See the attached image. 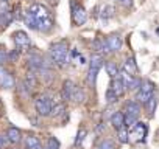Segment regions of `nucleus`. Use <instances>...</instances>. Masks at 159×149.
Returning <instances> with one entry per match:
<instances>
[{"mask_svg": "<svg viewBox=\"0 0 159 149\" xmlns=\"http://www.w3.org/2000/svg\"><path fill=\"white\" fill-rule=\"evenodd\" d=\"M25 23L31 30H38L42 33H48L53 28V17L50 10L42 3H33L25 13Z\"/></svg>", "mask_w": 159, "mask_h": 149, "instance_id": "1", "label": "nucleus"}, {"mask_svg": "<svg viewBox=\"0 0 159 149\" xmlns=\"http://www.w3.org/2000/svg\"><path fill=\"white\" fill-rule=\"evenodd\" d=\"M50 57L53 61V64H56L58 67H64L69 62V45L66 40H59L50 45Z\"/></svg>", "mask_w": 159, "mask_h": 149, "instance_id": "2", "label": "nucleus"}, {"mask_svg": "<svg viewBox=\"0 0 159 149\" xmlns=\"http://www.w3.org/2000/svg\"><path fill=\"white\" fill-rule=\"evenodd\" d=\"M148 135V124L142 121H136L131 129L128 130V141L129 143H145Z\"/></svg>", "mask_w": 159, "mask_h": 149, "instance_id": "3", "label": "nucleus"}, {"mask_svg": "<svg viewBox=\"0 0 159 149\" xmlns=\"http://www.w3.org/2000/svg\"><path fill=\"white\" fill-rule=\"evenodd\" d=\"M139 115H140V104L137 101H128L125 106V113H123L125 127H131L137 121Z\"/></svg>", "mask_w": 159, "mask_h": 149, "instance_id": "4", "label": "nucleus"}, {"mask_svg": "<svg viewBox=\"0 0 159 149\" xmlns=\"http://www.w3.org/2000/svg\"><path fill=\"white\" fill-rule=\"evenodd\" d=\"M103 67V57L102 54H94L91 62H89V70H88V84L89 86H95L97 83V76H98V71Z\"/></svg>", "mask_w": 159, "mask_h": 149, "instance_id": "5", "label": "nucleus"}, {"mask_svg": "<svg viewBox=\"0 0 159 149\" xmlns=\"http://www.w3.org/2000/svg\"><path fill=\"white\" fill-rule=\"evenodd\" d=\"M53 104H55L53 100H52L48 95H45V93L39 95V96L34 100V107H36V112H38L39 117H48V115L52 113Z\"/></svg>", "mask_w": 159, "mask_h": 149, "instance_id": "6", "label": "nucleus"}, {"mask_svg": "<svg viewBox=\"0 0 159 149\" xmlns=\"http://www.w3.org/2000/svg\"><path fill=\"white\" fill-rule=\"evenodd\" d=\"M123 45V40L120 37V34H109L106 37V40L102 42V50L103 53H114V51H119Z\"/></svg>", "mask_w": 159, "mask_h": 149, "instance_id": "7", "label": "nucleus"}, {"mask_svg": "<svg viewBox=\"0 0 159 149\" xmlns=\"http://www.w3.org/2000/svg\"><path fill=\"white\" fill-rule=\"evenodd\" d=\"M153 96H154V84L151 81H145L143 84H140L137 92V103L145 106Z\"/></svg>", "mask_w": 159, "mask_h": 149, "instance_id": "8", "label": "nucleus"}, {"mask_svg": "<svg viewBox=\"0 0 159 149\" xmlns=\"http://www.w3.org/2000/svg\"><path fill=\"white\" fill-rule=\"evenodd\" d=\"M70 5H72V19H73V22H75L76 25H83V23L88 20V13H86V10H84L81 5H78L75 0H72Z\"/></svg>", "mask_w": 159, "mask_h": 149, "instance_id": "9", "label": "nucleus"}, {"mask_svg": "<svg viewBox=\"0 0 159 149\" xmlns=\"http://www.w3.org/2000/svg\"><path fill=\"white\" fill-rule=\"evenodd\" d=\"M0 87H2V89H13L14 87L13 74L8 70H5L2 65H0Z\"/></svg>", "mask_w": 159, "mask_h": 149, "instance_id": "10", "label": "nucleus"}, {"mask_svg": "<svg viewBox=\"0 0 159 149\" xmlns=\"http://www.w3.org/2000/svg\"><path fill=\"white\" fill-rule=\"evenodd\" d=\"M13 40H14V44H16V47L19 48V50H24V48H28L30 47V37H28V34L25 33V31H16L14 34H13Z\"/></svg>", "mask_w": 159, "mask_h": 149, "instance_id": "11", "label": "nucleus"}, {"mask_svg": "<svg viewBox=\"0 0 159 149\" xmlns=\"http://www.w3.org/2000/svg\"><path fill=\"white\" fill-rule=\"evenodd\" d=\"M119 71H120V70H119ZM109 90H111L117 98H120V96L125 93V86H123V83H122V79H120V74H117L116 78H112L111 86H109Z\"/></svg>", "mask_w": 159, "mask_h": 149, "instance_id": "12", "label": "nucleus"}, {"mask_svg": "<svg viewBox=\"0 0 159 149\" xmlns=\"http://www.w3.org/2000/svg\"><path fill=\"white\" fill-rule=\"evenodd\" d=\"M5 140H7L8 143H11V144H17V143L22 140V132H20L17 127L11 126V127H8V129H7Z\"/></svg>", "mask_w": 159, "mask_h": 149, "instance_id": "13", "label": "nucleus"}, {"mask_svg": "<svg viewBox=\"0 0 159 149\" xmlns=\"http://www.w3.org/2000/svg\"><path fill=\"white\" fill-rule=\"evenodd\" d=\"M75 89H76V86H75L72 81H66V83L62 84V90H61V98H62V101H70L72 96H73V93H75Z\"/></svg>", "mask_w": 159, "mask_h": 149, "instance_id": "14", "label": "nucleus"}, {"mask_svg": "<svg viewBox=\"0 0 159 149\" xmlns=\"http://www.w3.org/2000/svg\"><path fill=\"white\" fill-rule=\"evenodd\" d=\"M111 124L116 130H120L125 127V118H123V113L122 112H114L112 117H111Z\"/></svg>", "mask_w": 159, "mask_h": 149, "instance_id": "15", "label": "nucleus"}, {"mask_svg": "<svg viewBox=\"0 0 159 149\" xmlns=\"http://www.w3.org/2000/svg\"><path fill=\"white\" fill-rule=\"evenodd\" d=\"M122 70L126 71V73H129V74H136V73H137V65H136L133 56H128V57H126V61H125Z\"/></svg>", "mask_w": 159, "mask_h": 149, "instance_id": "16", "label": "nucleus"}, {"mask_svg": "<svg viewBox=\"0 0 159 149\" xmlns=\"http://www.w3.org/2000/svg\"><path fill=\"white\" fill-rule=\"evenodd\" d=\"M25 147L27 149H42L41 147V141L36 135H28L25 138Z\"/></svg>", "mask_w": 159, "mask_h": 149, "instance_id": "17", "label": "nucleus"}, {"mask_svg": "<svg viewBox=\"0 0 159 149\" xmlns=\"http://www.w3.org/2000/svg\"><path fill=\"white\" fill-rule=\"evenodd\" d=\"M24 87H25L27 92H31L36 87V76H34V73H28L27 74V78L24 81Z\"/></svg>", "mask_w": 159, "mask_h": 149, "instance_id": "18", "label": "nucleus"}, {"mask_svg": "<svg viewBox=\"0 0 159 149\" xmlns=\"http://www.w3.org/2000/svg\"><path fill=\"white\" fill-rule=\"evenodd\" d=\"M105 68H106V71H108V74H109V76H111V79L112 78H116L117 76V74H119V67H117V64L116 62H106L105 64Z\"/></svg>", "mask_w": 159, "mask_h": 149, "instance_id": "19", "label": "nucleus"}, {"mask_svg": "<svg viewBox=\"0 0 159 149\" xmlns=\"http://www.w3.org/2000/svg\"><path fill=\"white\" fill-rule=\"evenodd\" d=\"M95 149H116V143L112 140H109V138H105V140H102L97 144Z\"/></svg>", "mask_w": 159, "mask_h": 149, "instance_id": "20", "label": "nucleus"}, {"mask_svg": "<svg viewBox=\"0 0 159 149\" xmlns=\"http://www.w3.org/2000/svg\"><path fill=\"white\" fill-rule=\"evenodd\" d=\"M50 115H53V117L66 115V107H64V104H53V107H52V113H50Z\"/></svg>", "mask_w": 159, "mask_h": 149, "instance_id": "21", "label": "nucleus"}, {"mask_svg": "<svg viewBox=\"0 0 159 149\" xmlns=\"http://www.w3.org/2000/svg\"><path fill=\"white\" fill-rule=\"evenodd\" d=\"M86 135H88V130L84 129V127H81L78 130V134H76V138H75V146H80L83 141H84V138H86Z\"/></svg>", "mask_w": 159, "mask_h": 149, "instance_id": "22", "label": "nucleus"}, {"mask_svg": "<svg viewBox=\"0 0 159 149\" xmlns=\"http://www.w3.org/2000/svg\"><path fill=\"white\" fill-rule=\"evenodd\" d=\"M156 101H157V100H156V96H153V98H151V100H150V101L145 104V107H147V110H148V113H150L151 117H153V113H154V109H156Z\"/></svg>", "mask_w": 159, "mask_h": 149, "instance_id": "23", "label": "nucleus"}, {"mask_svg": "<svg viewBox=\"0 0 159 149\" xmlns=\"http://www.w3.org/2000/svg\"><path fill=\"white\" fill-rule=\"evenodd\" d=\"M117 134H119V141L120 143H128V130H126V127L117 130Z\"/></svg>", "mask_w": 159, "mask_h": 149, "instance_id": "24", "label": "nucleus"}, {"mask_svg": "<svg viewBox=\"0 0 159 149\" xmlns=\"http://www.w3.org/2000/svg\"><path fill=\"white\" fill-rule=\"evenodd\" d=\"M45 149H59V141L55 138V137H50L48 138V143L45 146Z\"/></svg>", "mask_w": 159, "mask_h": 149, "instance_id": "25", "label": "nucleus"}, {"mask_svg": "<svg viewBox=\"0 0 159 149\" xmlns=\"http://www.w3.org/2000/svg\"><path fill=\"white\" fill-rule=\"evenodd\" d=\"M114 16V8L112 6H105L103 8V19H109Z\"/></svg>", "mask_w": 159, "mask_h": 149, "instance_id": "26", "label": "nucleus"}, {"mask_svg": "<svg viewBox=\"0 0 159 149\" xmlns=\"http://www.w3.org/2000/svg\"><path fill=\"white\" fill-rule=\"evenodd\" d=\"M5 62H8V51L0 48V65H3Z\"/></svg>", "mask_w": 159, "mask_h": 149, "instance_id": "27", "label": "nucleus"}, {"mask_svg": "<svg viewBox=\"0 0 159 149\" xmlns=\"http://www.w3.org/2000/svg\"><path fill=\"white\" fill-rule=\"evenodd\" d=\"M106 100H108V103H114V101H117V96L108 89V92H106Z\"/></svg>", "mask_w": 159, "mask_h": 149, "instance_id": "28", "label": "nucleus"}, {"mask_svg": "<svg viewBox=\"0 0 159 149\" xmlns=\"http://www.w3.org/2000/svg\"><path fill=\"white\" fill-rule=\"evenodd\" d=\"M119 2L123 5V6H131V3H133V0H119Z\"/></svg>", "mask_w": 159, "mask_h": 149, "instance_id": "29", "label": "nucleus"}, {"mask_svg": "<svg viewBox=\"0 0 159 149\" xmlns=\"http://www.w3.org/2000/svg\"><path fill=\"white\" fill-rule=\"evenodd\" d=\"M5 143H7L5 137H2V135H0V149H3V147H5Z\"/></svg>", "mask_w": 159, "mask_h": 149, "instance_id": "30", "label": "nucleus"}, {"mask_svg": "<svg viewBox=\"0 0 159 149\" xmlns=\"http://www.w3.org/2000/svg\"><path fill=\"white\" fill-rule=\"evenodd\" d=\"M2 25H5V23H3V19H2V16H0V27H2Z\"/></svg>", "mask_w": 159, "mask_h": 149, "instance_id": "31", "label": "nucleus"}, {"mask_svg": "<svg viewBox=\"0 0 159 149\" xmlns=\"http://www.w3.org/2000/svg\"><path fill=\"white\" fill-rule=\"evenodd\" d=\"M13 149H20V147H13Z\"/></svg>", "mask_w": 159, "mask_h": 149, "instance_id": "32", "label": "nucleus"}, {"mask_svg": "<svg viewBox=\"0 0 159 149\" xmlns=\"http://www.w3.org/2000/svg\"><path fill=\"white\" fill-rule=\"evenodd\" d=\"M2 2H8V0H2Z\"/></svg>", "mask_w": 159, "mask_h": 149, "instance_id": "33", "label": "nucleus"}]
</instances>
